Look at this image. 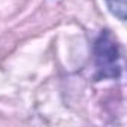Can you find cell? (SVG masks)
<instances>
[{
	"label": "cell",
	"instance_id": "cell-1",
	"mask_svg": "<svg viewBox=\"0 0 127 127\" xmlns=\"http://www.w3.org/2000/svg\"><path fill=\"white\" fill-rule=\"evenodd\" d=\"M96 51V60H97V67L102 73V76H111L117 78L120 75V67L117 64L118 60V46L112 40V37L105 33L102 34L94 45Z\"/></svg>",
	"mask_w": 127,
	"mask_h": 127
},
{
	"label": "cell",
	"instance_id": "cell-2",
	"mask_svg": "<svg viewBox=\"0 0 127 127\" xmlns=\"http://www.w3.org/2000/svg\"><path fill=\"white\" fill-rule=\"evenodd\" d=\"M106 5L109 11L121 21L126 20V12H127V5L126 0H106Z\"/></svg>",
	"mask_w": 127,
	"mask_h": 127
}]
</instances>
